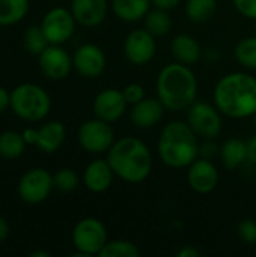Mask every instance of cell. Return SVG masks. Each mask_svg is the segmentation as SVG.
Segmentation results:
<instances>
[{
    "instance_id": "6da1fadb",
    "label": "cell",
    "mask_w": 256,
    "mask_h": 257,
    "mask_svg": "<svg viewBox=\"0 0 256 257\" xmlns=\"http://www.w3.org/2000/svg\"><path fill=\"white\" fill-rule=\"evenodd\" d=\"M213 102L226 117H253L256 113V78L246 72L223 75L214 86Z\"/></svg>"
},
{
    "instance_id": "7a4b0ae2",
    "label": "cell",
    "mask_w": 256,
    "mask_h": 257,
    "mask_svg": "<svg viewBox=\"0 0 256 257\" xmlns=\"http://www.w3.org/2000/svg\"><path fill=\"white\" fill-rule=\"evenodd\" d=\"M106 160L115 176L128 184H140L152 172V154L148 145L133 136L115 140Z\"/></svg>"
},
{
    "instance_id": "3957f363",
    "label": "cell",
    "mask_w": 256,
    "mask_h": 257,
    "mask_svg": "<svg viewBox=\"0 0 256 257\" xmlns=\"http://www.w3.org/2000/svg\"><path fill=\"white\" fill-rule=\"evenodd\" d=\"M157 96L169 111L187 110L198 96V78L189 65L174 62L161 68L155 81Z\"/></svg>"
},
{
    "instance_id": "277c9868",
    "label": "cell",
    "mask_w": 256,
    "mask_h": 257,
    "mask_svg": "<svg viewBox=\"0 0 256 257\" xmlns=\"http://www.w3.org/2000/svg\"><path fill=\"white\" fill-rule=\"evenodd\" d=\"M158 157L170 169H186L199 157L198 136L187 122L170 120L160 133Z\"/></svg>"
},
{
    "instance_id": "5b68a950",
    "label": "cell",
    "mask_w": 256,
    "mask_h": 257,
    "mask_svg": "<svg viewBox=\"0 0 256 257\" xmlns=\"http://www.w3.org/2000/svg\"><path fill=\"white\" fill-rule=\"evenodd\" d=\"M51 98L38 84L23 83L11 92V110L27 122H39L50 113Z\"/></svg>"
},
{
    "instance_id": "8992f818",
    "label": "cell",
    "mask_w": 256,
    "mask_h": 257,
    "mask_svg": "<svg viewBox=\"0 0 256 257\" xmlns=\"http://www.w3.org/2000/svg\"><path fill=\"white\" fill-rule=\"evenodd\" d=\"M107 242H109L107 229L101 220L95 217H86L74 226L72 244L77 250L74 256H98Z\"/></svg>"
},
{
    "instance_id": "52a82bcc",
    "label": "cell",
    "mask_w": 256,
    "mask_h": 257,
    "mask_svg": "<svg viewBox=\"0 0 256 257\" xmlns=\"http://www.w3.org/2000/svg\"><path fill=\"white\" fill-rule=\"evenodd\" d=\"M195 134L204 140H214L220 136L223 122L222 113L214 104L205 101H195L187 108V120Z\"/></svg>"
},
{
    "instance_id": "ba28073f",
    "label": "cell",
    "mask_w": 256,
    "mask_h": 257,
    "mask_svg": "<svg viewBox=\"0 0 256 257\" xmlns=\"http://www.w3.org/2000/svg\"><path fill=\"white\" fill-rule=\"evenodd\" d=\"M77 140L83 151L89 154H104L115 143V131L112 125L98 117L83 122L77 133Z\"/></svg>"
},
{
    "instance_id": "9c48e42d",
    "label": "cell",
    "mask_w": 256,
    "mask_h": 257,
    "mask_svg": "<svg viewBox=\"0 0 256 257\" xmlns=\"http://www.w3.org/2000/svg\"><path fill=\"white\" fill-rule=\"evenodd\" d=\"M54 188L53 175L45 169H30L27 170L18 182V196L23 202L29 205H38L48 199Z\"/></svg>"
},
{
    "instance_id": "30bf717a",
    "label": "cell",
    "mask_w": 256,
    "mask_h": 257,
    "mask_svg": "<svg viewBox=\"0 0 256 257\" xmlns=\"http://www.w3.org/2000/svg\"><path fill=\"white\" fill-rule=\"evenodd\" d=\"M75 24H77V21H75L71 9L53 8L45 14L44 20L41 23V27H42L50 44L62 45L74 35Z\"/></svg>"
},
{
    "instance_id": "8fae6325",
    "label": "cell",
    "mask_w": 256,
    "mask_h": 257,
    "mask_svg": "<svg viewBox=\"0 0 256 257\" xmlns=\"http://www.w3.org/2000/svg\"><path fill=\"white\" fill-rule=\"evenodd\" d=\"M124 53L130 63L142 66L149 63L157 53V41L145 27L131 30L124 41Z\"/></svg>"
},
{
    "instance_id": "7c38bea8",
    "label": "cell",
    "mask_w": 256,
    "mask_h": 257,
    "mask_svg": "<svg viewBox=\"0 0 256 257\" xmlns=\"http://www.w3.org/2000/svg\"><path fill=\"white\" fill-rule=\"evenodd\" d=\"M187 169V182L198 194H208L217 188L220 175L213 160L198 157Z\"/></svg>"
},
{
    "instance_id": "4fadbf2b",
    "label": "cell",
    "mask_w": 256,
    "mask_h": 257,
    "mask_svg": "<svg viewBox=\"0 0 256 257\" xmlns=\"http://www.w3.org/2000/svg\"><path fill=\"white\" fill-rule=\"evenodd\" d=\"M38 57L42 74L50 80H63L74 68L72 57L60 45L50 44Z\"/></svg>"
},
{
    "instance_id": "5bb4252c",
    "label": "cell",
    "mask_w": 256,
    "mask_h": 257,
    "mask_svg": "<svg viewBox=\"0 0 256 257\" xmlns=\"http://www.w3.org/2000/svg\"><path fill=\"white\" fill-rule=\"evenodd\" d=\"M127 105L128 102L124 96V92L115 87H109V89L101 90L95 96L92 108H94L95 117L112 123V122L119 120L124 116Z\"/></svg>"
},
{
    "instance_id": "9a60e30c",
    "label": "cell",
    "mask_w": 256,
    "mask_h": 257,
    "mask_svg": "<svg viewBox=\"0 0 256 257\" xmlns=\"http://www.w3.org/2000/svg\"><path fill=\"white\" fill-rule=\"evenodd\" d=\"M106 63L107 60L104 51L95 44L80 45L72 56V65L75 71L86 78L100 77L106 69Z\"/></svg>"
},
{
    "instance_id": "2e32d148",
    "label": "cell",
    "mask_w": 256,
    "mask_h": 257,
    "mask_svg": "<svg viewBox=\"0 0 256 257\" xmlns=\"http://www.w3.org/2000/svg\"><path fill=\"white\" fill-rule=\"evenodd\" d=\"M164 110L166 107L158 99V96H145L142 101L131 105L130 120L139 130H149L163 119Z\"/></svg>"
},
{
    "instance_id": "e0dca14e",
    "label": "cell",
    "mask_w": 256,
    "mask_h": 257,
    "mask_svg": "<svg viewBox=\"0 0 256 257\" xmlns=\"http://www.w3.org/2000/svg\"><path fill=\"white\" fill-rule=\"evenodd\" d=\"M71 12L75 21L84 27L100 26L109 12L107 0H71Z\"/></svg>"
},
{
    "instance_id": "ac0fdd59",
    "label": "cell",
    "mask_w": 256,
    "mask_h": 257,
    "mask_svg": "<svg viewBox=\"0 0 256 257\" xmlns=\"http://www.w3.org/2000/svg\"><path fill=\"white\" fill-rule=\"evenodd\" d=\"M115 173L107 160L97 158L91 161L83 172V184L91 193H104L112 187Z\"/></svg>"
},
{
    "instance_id": "d6986e66",
    "label": "cell",
    "mask_w": 256,
    "mask_h": 257,
    "mask_svg": "<svg viewBox=\"0 0 256 257\" xmlns=\"http://www.w3.org/2000/svg\"><path fill=\"white\" fill-rule=\"evenodd\" d=\"M170 53L177 62L189 65V66L196 63L204 54L202 47L198 42V39L193 38L192 35H187V33H180L172 39Z\"/></svg>"
},
{
    "instance_id": "ffe728a7",
    "label": "cell",
    "mask_w": 256,
    "mask_h": 257,
    "mask_svg": "<svg viewBox=\"0 0 256 257\" xmlns=\"http://www.w3.org/2000/svg\"><path fill=\"white\" fill-rule=\"evenodd\" d=\"M65 137V125L59 120H50L38 130V140L35 146L45 154H53L63 145Z\"/></svg>"
},
{
    "instance_id": "44dd1931",
    "label": "cell",
    "mask_w": 256,
    "mask_h": 257,
    "mask_svg": "<svg viewBox=\"0 0 256 257\" xmlns=\"http://www.w3.org/2000/svg\"><path fill=\"white\" fill-rule=\"evenodd\" d=\"M151 6V0H112L113 14L125 23H136L143 20Z\"/></svg>"
},
{
    "instance_id": "7402d4cb",
    "label": "cell",
    "mask_w": 256,
    "mask_h": 257,
    "mask_svg": "<svg viewBox=\"0 0 256 257\" xmlns=\"http://www.w3.org/2000/svg\"><path fill=\"white\" fill-rule=\"evenodd\" d=\"M220 158L228 170H235L247 161V145L241 139H228L220 146Z\"/></svg>"
},
{
    "instance_id": "603a6c76",
    "label": "cell",
    "mask_w": 256,
    "mask_h": 257,
    "mask_svg": "<svg viewBox=\"0 0 256 257\" xmlns=\"http://www.w3.org/2000/svg\"><path fill=\"white\" fill-rule=\"evenodd\" d=\"M26 142L23 134L17 131H3L0 134V157L5 160H15L24 154Z\"/></svg>"
},
{
    "instance_id": "cb8c5ba5",
    "label": "cell",
    "mask_w": 256,
    "mask_h": 257,
    "mask_svg": "<svg viewBox=\"0 0 256 257\" xmlns=\"http://www.w3.org/2000/svg\"><path fill=\"white\" fill-rule=\"evenodd\" d=\"M29 12V0H0V26L20 23Z\"/></svg>"
},
{
    "instance_id": "d4e9b609",
    "label": "cell",
    "mask_w": 256,
    "mask_h": 257,
    "mask_svg": "<svg viewBox=\"0 0 256 257\" xmlns=\"http://www.w3.org/2000/svg\"><path fill=\"white\" fill-rule=\"evenodd\" d=\"M143 23H145V29L149 33H152L155 38L167 35L172 29V18L169 15V11L158 9V8L149 9V12L143 18Z\"/></svg>"
},
{
    "instance_id": "484cf974",
    "label": "cell",
    "mask_w": 256,
    "mask_h": 257,
    "mask_svg": "<svg viewBox=\"0 0 256 257\" xmlns=\"http://www.w3.org/2000/svg\"><path fill=\"white\" fill-rule=\"evenodd\" d=\"M217 11V0H186V15L193 23L210 21Z\"/></svg>"
},
{
    "instance_id": "4316f807",
    "label": "cell",
    "mask_w": 256,
    "mask_h": 257,
    "mask_svg": "<svg viewBox=\"0 0 256 257\" xmlns=\"http://www.w3.org/2000/svg\"><path fill=\"white\" fill-rule=\"evenodd\" d=\"M235 59L247 69L256 71V36H247L237 42L234 50Z\"/></svg>"
},
{
    "instance_id": "83f0119b",
    "label": "cell",
    "mask_w": 256,
    "mask_h": 257,
    "mask_svg": "<svg viewBox=\"0 0 256 257\" xmlns=\"http://www.w3.org/2000/svg\"><path fill=\"white\" fill-rule=\"evenodd\" d=\"M23 44H24V48L30 54H36V56H39L50 45V42H48L41 26L27 27L24 35H23Z\"/></svg>"
},
{
    "instance_id": "f1b7e54d",
    "label": "cell",
    "mask_w": 256,
    "mask_h": 257,
    "mask_svg": "<svg viewBox=\"0 0 256 257\" xmlns=\"http://www.w3.org/2000/svg\"><path fill=\"white\" fill-rule=\"evenodd\" d=\"M100 257H139L140 250L139 247L127 239H115L109 241L101 253L98 254Z\"/></svg>"
},
{
    "instance_id": "f546056e",
    "label": "cell",
    "mask_w": 256,
    "mask_h": 257,
    "mask_svg": "<svg viewBox=\"0 0 256 257\" xmlns=\"http://www.w3.org/2000/svg\"><path fill=\"white\" fill-rule=\"evenodd\" d=\"M53 184H54V188L60 193H72L78 187L80 178L75 173V170L63 167V169H59L53 175Z\"/></svg>"
},
{
    "instance_id": "4dcf8cb0",
    "label": "cell",
    "mask_w": 256,
    "mask_h": 257,
    "mask_svg": "<svg viewBox=\"0 0 256 257\" xmlns=\"http://www.w3.org/2000/svg\"><path fill=\"white\" fill-rule=\"evenodd\" d=\"M237 233L241 241L246 244H256V221L246 218L241 220L237 226Z\"/></svg>"
},
{
    "instance_id": "1f68e13d",
    "label": "cell",
    "mask_w": 256,
    "mask_h": 257,
    "mask_svg": "<svg viewBox=\"0 0 256 257\" xmlns=\"http://www.w3.org/2000/svg\"><path fill=\"white\" fill-rule=\"evenodd\" d=\"M122 92H124V96H125V99H127V102H128L130 105H133V104L142 101V99L146 96L145 87H143L142 84H139V83H130V84H127V86L122 89Z\"/></svg>"
},
{
    "instance_id": "d6a6232c",
    "label": "cell",
    "mask_w": 256,
    "mask_h": 257,
    "mask_svg": "<svg viewBox=\"0 0 256 257\" xmlns=\"http://www.w3.org/2000/svg\"><path fill=\"white\" fill-rule=\"evenodd\" d=\"M232 3L243 17L256 20V0H232Z\"/></svg>"
},
{
    "instance_id": "836d02e7",
    "label": "cell",
    "mask_w": 256,
    "mask_h": 257,
    "mask_svg": "<svg viewBox=\"0 0 256 257\" xmlns=\"http://www.w3.org/2000/svg\"><path fill=\"white\" fill-rule=\"evenodd\" d=\"M217 154H220V149L217 148V145L214 143V140H204L199 145V157L213 160Z\"/></svg>"
},
{
    "instance_id": "e575fe53",
    "label": "cell",
    "mask_w": 256,
    "mask_h": 257,
    "mask_svg": "<svg viewBox=\"0 0 256 257\" xmlns=\"http://www.w3.org/2000/svg\"><path fill=\"white\" fill-rule=\"evenodd\" d=\"M151 2L154 8L164 9V11H172L181 3V0H151Z\"/></svg>"
},
{
    "instance_id": "d590c367",
    "label": "cell",
    "mask_w": 256,
    "mask_h": 257,
    "mask_svg": "<svg viewBox=\"0 0 256 257\" xmlns=\"http://www.w3.org/2000/svg\"><path fill=\"white\" fill-rule=\"evenodd\" d=\"M246 145H247V161L256 166V134L246 142Z\"/></svg>"
},
{
    "instance_id": "8d00e7d4",
    "label": "cell",
    "mask_w": 256,
    "mask_h": 257,
    "mask_svg": "<svg viewBox=\"0 0 256 257\" xmlns=\"http://www.w3.org/2000/svg\"><path fill=\"white\" fill-rule=\"evenodd\" d=\"M201 251L195 247V245H184L178 253L177 257H199Z\"/></svg>"
},
{
    "instance_id": "74e56055",
    "label": "cell",
    "mask_w": 256,
    "mask_h": 257,
    "mask_svg": "<svg viewBox=\"0 0 256 257\" xmlns=\"http://www.w3.org/2000/svg\"><path fill=\"white\" fill-rule=\"evenodd\" d=\"M8 107H11V93L0 86V113H3Z\"/></svg>"
},
{
    "instance_id": "f35d334b",
    "label": "cell",
    "mask_w": 256,
    "mask_h": 257,
    "mask_svg": "<svg viewBox=\"0 0 256 257\" xmlns=\"http://www.w3.org/2000/svg\"><path fill=\"white\" fill-rule=\"evenodd\" d=\"M21 134H23L24 142H26L27 145H36V140H38V130L27 128V130H24Z\"/></svg>"
},
{
    "instance_id": "ab89813d",
    "label": "cell",
    "mask_w": 256,
    "mask_h": 257,
    "mask_svg": "<svg viewBox=\"0 0 256 257\" xmlns=\"http://www.w3.org/2000/svg\"><path fill=\"white\" fill-rule=\"evenodd\" d=\"M9 236V224L5 217L0 215V242L5 241Z\"/></svg>"
},
{
    "instance_id": "60d3db41",
    "label": "cell",
    "mask_w": 256,
    "mask_h": 257,
    "mask_svg": "<svg viewBox=\"0 0 256 257\" xmlns=\"http://www.w3.org/2000/svg\"><path fill=\"white\" fill-rule=\"evenodd\" d=\"M202 56H205V59H207V60H210V62H216V60H219V59H220V51H219L217 48L210 47V48H207V51H205Z\"/></svg>"
},
{
    "instance_id": "b9f144b4",
    "label": "cell",
    "mask_w": 256,
    "mask_h": 257,
    "mask_svg": "<svg viewBox=\"0 0 256 257\" xmlns=\"http://www.w3.org/2000/svg\"><path fill=\"white\" fill-rule=\"evenodd\" d=\"M30 257H50V253H47V251H33V253H30Z\"/></svg>"
},
{
    "instance_id": "7bdbcfd3",
    "label": "cell",
    "mask_w": 256,
    "mask_h": 257,
    "mask_svg": "<svg viewBox=\"0 0 256 257\" xmlns=\"http://www.w3.org/2000/svg\"><path fill=\"white\" fill-rule=\"evenodd\" d=\"M253 122H255V125H256V113L253 114Z\"/></svg>"
}]
</instances>
